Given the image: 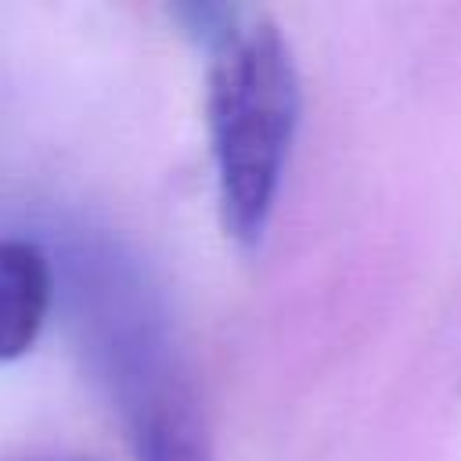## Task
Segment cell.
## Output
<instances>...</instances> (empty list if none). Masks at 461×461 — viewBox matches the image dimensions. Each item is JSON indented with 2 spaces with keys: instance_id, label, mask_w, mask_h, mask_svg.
<instances>
[{
  "instance_id": "2",
  "label": "cell",
  "mask_w": 461,
  "mask_h": 461,
  "mask_svg": "<svg viewBox=\"0 0 461 461\" xmlns=\"http://www.w3.org/2000/svg\"><path fill=\"white\" fill-rule=\"evenodd\" d=\"M130 429L140 461H212L194 396L144 360V371L130 382Z\"/></svg>"
},
{
  "instance_id": "4",
  "label": "cell",
  "mask_w": 461,
  "mask_h": 461,
  "mask_svg": "<svg viewBox=\"0 0 461 461\" xmlns=\"http://www.w3.org/2000/svg\"><path fill=\"white\" fill-rule=\"evenodd\" d=\"M25 461H94V457H72V454H47V457H25Z\"/></svg>"
},
{
  "instance_id": "1",
  "label": "cell",
  "mask_w": 461,
  "mask_h": 461,
  "mask_svg": "<svg viewBox=\"0 0 461 461\" xmlns=\"http://www.w3.org/2000/svg\"><path fill=\"white\" fill-rule=\"evenodd\" d=\"M191 32L209 47L205 122L227 234L259 245L299 126V72L277 22L256 7H191Z\"/></svg>"
},
{
  "instance_id": "3",
  "label": "cell",
  "mask_w": 461,
  "mask_h": 461,
  "mask_svg": "<svg viewBox=\"0 0 461 461\" xmlns=\"http://www.w3.org/2000/svg\"><path fill=\"white\" fill-rule=\"evenodd\" d=\"M54 303L47 252L25 238H0V364L29 353Z\"/></svg>"
}]
</instances>
